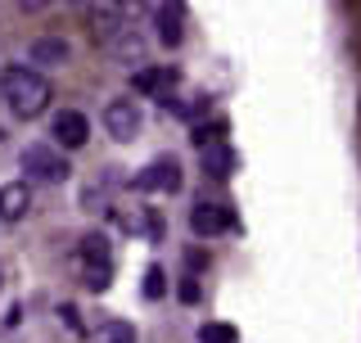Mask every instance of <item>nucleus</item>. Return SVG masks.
Instances as JSON below:
<instances>
[{
  "label": "nucleus",
  "mask_w": 361,
  "mask_h": 343,
  "mask_svg": "<svg viewBox=\"0 0 361 343\" xmlns=\"http://www.w3.org/2000/svg\"><path fill=\"white\" fill-rule=\"evenodd\" d=\"M18 163L23 172H27V181H41V186H59V181H68V158L54 150V145H45V140H32L27 150L18 154Z\"/></svg>",
  "instance_id": "2"
},
{
  "label": "nucleus",
  "mask_w": 361,
  "mask_h": 343,
  "mask_svg": "<svg viewBox=\"0 0 361 343\" xmlns=\"http://www.w3.org/2000/svg\"><path fill=\"white\" fill-rule=\"evenodd\" d=\"M199 343H240V330L221 325V321H208V325H199Z\"/></svg>",
  "instance_id": "15"
},
{
  "label": "nucleus",
  "mask_w": 361,
  "mask_h": 343,
  "mask_svg": "<svg viewBox=\"0 0 361 343\" xmlns=\"http://www.w3.org/2000/svg\"><path fill=\"white\" fill-rule=\"evenodd\" d=\"M27 208H32L27 181H9V186H0V222H23Z\"/></svg>",
  "instance_id": "11"
},
{
  "label": "nucleus",
  "mask_w": 361,
  "mask_h": 343,
  "mask_svg": "<svg viewBox=\"0 0 361 343\" xmlns=\"http://www.w3.org/2000/svg\"><path fill=\"white\" fill-rule=\"evenodd\" d=\"M109 280H113V271H86V284H90V289H109Z\"/></svg>",
  "instance_id": "19"
},
{
  "label": "nucleus",
  "mask_w": 361,
  "mask_h": 343,
  "mask_svg": "<svg viewBox=\"0 0 361 343\" xmlns=\"http://www.w3.org/2000/svg\"><path fill=\"white\" fill-rule=\"evenodd\" d=\"M185 262H190V271H203V267H208V258H203L199 248H190V253H185Z\"/></svg>",
  "instance_id": "20"
},
{
  "label": "nucleus",
  "mask_w": 361,
  "mask_h": 343,
  "mask_svg": "<svg viewBox=\"0 0 361 343\" xmlns=\"http://www.w3.org/2000/svg\"><path fill=\"white\" fill-rule=\"evenodd\" d=\"M163 294H167V271L149 267V271H145V299H163Z\"/></svg>",
  "instance_id": "17"
},
{
  "label": "nucleus",
  "mask_w": 361,
  "mask_h": 343,
  "mask_svg": "<svg viewBox=\"0 0 361 343\" xmlns=\"http://www.w3.org/2000/svg\"><path fill=\"white\" fill-rule=\"evenodd\" d=\"M90 23H95L90 32H95V41H99V45H113L118 37H127V32H131L127 9H122V5H99L95 14H90Z\"/></svg>",
  "instance_id": "7"
},
{
  "label": "nucleus",
  "mask_w": 361,
  "mask_h": 343,
  "mask_svg": "<svg viewBox=\"0 0 361 343\" xmlns=\"http://www.w3.org/2000/svg\"><path fill=\"white\" fill-rule=\"evenodd\" d=\"M86 271H113V248H109V235H86L82 248H77Z\"/></svg>",
  "instance_id": "13"
},
{
  "label": "nucleus",
  "mask_w": 361,
  "mask_h": 343,
  "mask_svg": "<svg viewBox=\"0 0 361 343\" xmlns=\"http://www.w3.org/2000/svg\"><path fill=\"white\" fill-rule=\"evenodd\" d=\"M154 18H158V41H163V45H180V37H185V5H180V0L154 5Z\"/></svg>",
  "instance_id": "8"
},
{
  "label": "nucleus",
  "mask_w": 361,
  "mask_h": 343,
  "mask_svg": "<svg viewBox=\"0 0 361 343\" xmlns=\"http://www.w3.org/2000/svg\"><path fill=\"white\" fill-rule=\"evenodd\" d=\"M199 163H203V172H208V176H217V181H226L235 172V150L231 145L221 140H208V145H199Z\"/></svg>",
  "instance_id": "10"
},
{
  "label": "nucleus",
  "mask_w": 361,
  "mask_h": 343,
  "mask_svg": "<svg viewBox=\"0 0 361 343\" xmlns=\"http://www.w3.org/2000/svg\"><path fill=\"white\" fill-rule=\"evenodd\" d=\"M131 86L140 95H154V100H172V86H176V68H140L131 77Z\"/></svg>",
  "instance_id": "9"
},
{
  "label": "nucleus",
  "mask_w": 361,
  "mask_h": 343,
  "mask_svg": "<svg viewBox=\"0 0 361 343\" xmlns=\"http://www.w3.org/2000/svg\"><path fill=\"white\" fill-rule=\"evenodd\" d=\"M27 59L41 64V68H63L68 59H73V45H68L63 37H37L32 50H27Z\"/></svg>",
  "instance_id": "12"
},
{
  "label": "nucleus",
  "mask_w": 361,
  "mask_h": 343,
  "mask_svg": "<svg viewBox=\"0 0 361 343\" xmlns=\"http://www.w3.org/2000/svg\"><path fill=\"white\" fill-rule=\"evenodd\" d=\"M0 95H5V104L14 118H37V113H45V104H50V82H45V73H37V68H5V77H0Z\"/></svg>",
  "instance_id": "1"
},
{
  "label": "nucleus",
  "mask_w": 361,
  "mask_h": 343,
  "mask_svg": "<svg viewBox=\"0 0 361 343\" xmlns=\"http://www.w3.org/2000/svg\"><path fill=\"white\" fill-rule=\"evenodd\" d=\"M180 303H199V284H195V276L180 280Z\"/></svg>",
  "instance_id": "18"
},
{
  "label": "nucleus",
  "mask_w": 361,
  "mask_h": 343,
  "mask_svg": "<svg viewBox=\"0 0 361 343\" xmlns=\"http://www.w3.org/2000/svg\"><path fill=\"white\" fill-rule=\"evenodd\" d=\"M109 50H113V54H122V59H127V64H135V59H145V41L135 37V28L127 32V37H118V41L109 45Z\"/></svg>",
  "instance_id": "16"
},
{
  "label": "nucleus",
  "mask_w": 361,
  "mask_h": 343,
  "mask_svg": "<svg viewBox=\"0 0 361 343\" xmlns=\"http://www.w3.org/2000/svg\"><path fill=\"white\" fill-rule=\"evenodd\" d=\"M104 131L113 140H135V131H140V109H135V100H113V104H104Z\"/></svg>",
  "instance_id": "5"
},
{
  "label": "nucleus",
  "mask_w": 361,
  "mask_h": 343,
  "mask_svg": "<svg viewBox=\"0 0 361 343\" xmlns=\"http://www.w3.org/2000/svg\"><path fill=\"white\" fill-rule=\"evenodd\" d=\"M95 343H135V325L131 321H104L95 330Z\"/></svg>",
  "instance_id": "14"
},
{
  "label": "nucleus",
  "mask_w": 361,
  "mask_h": 343,
  "mask_svg": "<svg viewBox=\"0 0 361 343\" xmlns=\"http://www.w3.org/2000/svg\"><path fill=\"white\" fill-rule=\"evenodd\" d=\"M235 226V217L226 203H195V212H190V231H195L199 239H212V235H221V231H231Z\"/></svg>",
  "instance_id": "4"
},
{
  "label": "nucleus",
  "mask_w": 361,
  "mask_h": 343,
  "mask_svg": "<svg viewBox=\"0 0 361 343\" xmlns=\"http://www.w3.org/2000/svg\"><path fill=\"white\" fill-rule=\"evenodd\" d=\"M54 140H59L63 150H82V145L90 140L86 113H77V109H59V113H54Z\"/></svg>",
  "instance_id": "6"
},
{
  "label": "nucleus",
  "mask_w": 361,
  "mask_h": 343,
  "mask_svg": "<svg viewBox=\"0 0 361 343\" xmlns=\"http://www.w3.org/2000/svg\"><path fill=\"white\" fill-rule=\"evenodd\" d=\"M131 186L140 190V194H154V190L172 194V190H180V163H176V158H154L145 172H135V176H131Z\"/></svg>",
  "instance_id": "3"
}]
</instances>
